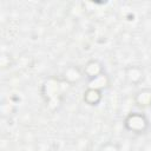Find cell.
<instances>
[{
  "label": "cell",
  "mask_w": 151,
  "mask_h": 151,
  "mask_svg": "<svg viewBox=\"0 0 151 151\" xmlns=\"http://www.w3.org/2000/svg\"><path fill=\"white\" fill-rule=\"evenodd\" d=\"M81 77V73L80 71L76 67V66H71L68 67L66 71H65V79L68 81V83H73V81H77L79 80Z\"/></svg>",
  "instance_id": "obj_7"
},
{
  "label": "cell",
  "mask_w": 151,
  "mask_h": 151,
  "mask_svg": "<svg viewBox=\"0 0 151 151\" xmlns=\"http://www.w3.org/2000/svg\"><path fill=\"white\" fill-rule=\"evenodd\" d=\"M101 100V91L97 88L88 87L84 92V101H86L88 105H97Z\"/></svg>",
  "instance_id": "obj_3"
},
{
  "label": "cell",
  "mask_w": 151,
  "mask_h": 151,
  "mask_svg": "<svg viewBox=\"0 0 151 151\" xmlns=\"http://www.w3.org/2000/svg\"><path fill=\"white\" fill-rule=\"evenodd\" d=\"M134 100H136L137 105L143 106V107L151 105V91L150 90H142L140 92L137 93Z\"/></svg>",
  "instance_id": "obj_4"
},
{
  "label": "cell",
  "mask_w": 151,
  "mask_h": 151,
  "mask_svg": "<svg viewBox=\"0 0 151 151\" xmlns=\"http://www.w3.org/2000/svg\"><path fill=\"white\" fill-rule=\"evenodd\" d=\"M109 84V79L106 77L105 73H101L99 76H97L93 79H90V86L92 88H97V90H101L103 87H106Z\"/></svg>",
  "instance_id": "obj_6"
},
{
  "label": "cell",
  "mask_w": 151,
  "mask_h": 151,
  "mask_svg": "<svg viewBox=\"0 0 151 151\" xmlns=\"http://www.w3.org/2000/svg\"><path fill=\"white\" fill-rule=\"evenodd\" d=\"M124 124L129 131H132L136 133H143L147 129L149 122L144 114L139 112H133V113H130L125 118Z\"/></svg>",
  "instance_id": "obj_1"
},
{
  "label": "cell",
  "mask_w": 151,
  "mask_h": 151,
  "mask_svg": "<svg viewBox=\"0 0 151 151\" xmlns=\"http://www.w3.org/2000/svg\"><path fill=\"white\" fill-rule=\"evenodd\" d=\"M100 151H118V149L114 144H105Z\"/></svg>",
  "instance_id": "obj_8"
},
{
  "label": "cell",
  "mask_w": 151,
  "mask_h": 151,
  "mask_svg": "<svg viewBox=\"0 0 151 151\" xmlns=\"http://www.w3.org/2000/svg\"><path fill=\"white\" fill-rule=\"evenodd\" d=\"M126 78L130 83L137 84L143 79V71L139 67H130L126 70Z\"/></svg>",
  "instance_id": "obj_5"
},
{
  "label": "cell",
  "mask_w": 151,
  "mask_h": 151,
  "mask_svg": "<svg viewBox=\"0 0 151 151\" xmlns=\"http://www.w3.org/2000/svg\"><path fill=\"white\" fill-rule=\"evenodd\" d=\"M101 73H104L101 64L97 60H90L84 67V74H86L88 79H93Z\"/></svg>",
  "instance_id": "obj_2"
}]
</instances>
